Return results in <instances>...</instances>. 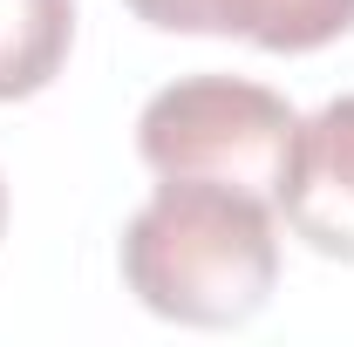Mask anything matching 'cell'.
<instances>
[{
  "mask_svg": "<svg viewBox=\"0 0 354 347\" xmlns=\"http://www.w3.org/2000/svg\"><path fill=\"white\" fill-rule=\"evenodd\" d=\"M0 232H7V184H0Z\"/></svg>",
  "mask_w": 354,
  "mask_h": 347,
  "instance_id": "obj_6",
  "label": "cell"
},
{
  "mask_svg": "<svg viewBox=\"0 0 354 347\" xmlns=\"http://www.w3.org/2000/svg\"><path fill=\"white\" fill-rule=\"evenodd\" d=\"M279 212L313 252L354 259V95L320 102L300 123Z\"/></svg>",
  "mask_w": 354,
  "mask_h": 347,
  "instance_id": "obj_3",
  "label": "cell"
},
{
  "mask_svg": "<svg viewBox=\"0 0 354 347\" xmlns=\"http://www.w3.org/2000/svg\"><path fill=\"white\" fill-rule=\"evenodd\" d=\"M300 116L279 88L245 75H184L164 82L136 116V157L157 177H205L239 184L279 212L293 171Z\"/></svg>",
  "mask_w": 354,
  "mask_h": 347,
  "instance_id": "obj_2",
  "label": "cell"
},
{
  "mask_svg": "<svg viewBox=\"0 0 354 347\" xmlns=\"http://www.w3.org/2000/svg\"><path fill=\"white\" fill-rule=\"evenodd\" d=\"M75 41V0H0V102L41 95Z\"/></svg>",
  "mask_w": 354,
  "mask_h": 347,
  "instance_id": "obj_5",
  "label": "cell"
},
{
  "mask_svg": "<svg viewBox=\"0 0 354 347\" xmlns=\"http://www.w3.org/2000/svg\"><path fill=\"white\" fill-rule=\"evenodd\" d=\"M164 35H239L272 55H307L354 28V0H130Z\"/></svg>",
  "mask_w": 354,
  "mask_h": 347,
  "instance_id": "obj_4",
  "label": "cell"
},
{
  "mask_svg": "<svg viewBox=\"0 0 354 347\" xmlns=\"http://www.w3.org/2000/svg\"><path fill=\"white\" fill-rule=\"evenodd\" d=\"M123 286L177 327H239L279 286L272 205L239 184L157 177L123 225Z\"/></svg>",
  "mask_w": 354,
  "mask_h": 347,
  "instance_id": "obj_1",
  "label": "cell"
}]
</instances>
